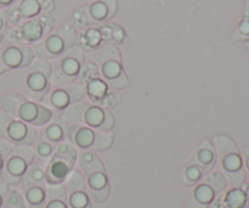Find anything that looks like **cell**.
I'll return each mask as SVG.
<instances>
[{
  "label": "cell",
  "mask_w": 249,
  "mask_h": 208,
  "mask_svg": "<svg viewBox=\"0 0 249 208\" xmlns=\"http://www.w3.org/2000/svg\"><path fill=\"white\" fill-rule=\"evenodd\" d=\"M61 117L70 126H87L104 132H112L114 127V117L108 110L85 101L77 102L70 106L65 110Z\"/></svg>",
  "instance_id": "cell-1"
},
{
  "label": "cell",
  "mask_w": 249,
  "mask_h": 208,
  "mask_svg": "<svg viewBox=\"0 0 249 208\" xmlns=\"http://www.w3.org/2000/svg\"><path fill=\"white\" fill-rule=\"evenodd\" d=\"M78 150L70 141H63L56 149L53 157L46 163L45 178L49 185L62 184L74 170Z\"/></svg>",
  "instance_id": "cell-2"
},
{
  "label": "cell",
  "mask_w": 249,
  "mask_h": 208,
  "mask_svg": "<svg viewBox=\"0 0 249 208\" xmlns=\"http://www.w3.org/2000/svg\"><path fill=\"white\" fill-rule=\"evenodd\" d=\"M53 68L44 58H36L29 65L24 83V96L34 102H41L51 88Z\"/></svg>",
  "instance_id": "cell-3"
},
{
  "label": "cell",
  "mask_w": 249,
  "mask_h": 208,
  "mask_svg": "<svg viewBox=\"0 0 249 208\" xmlns=\"http://www.w3.org/2000/svg\"><path fill=\"white\" fill-rule=\"evenodd\" d=\"M113 136L114 134L112 132L72 124L68 127L67 141L83 151H105L112 145Z\"/></svg>",
  "instance_id": "cell-4"
},
{
  "label": "cell",
  "mask_w": 249,
  "mask_h": 208,
  "mask_svg": "<svg viewBox=\"0 0 249 208\" xmlns=\"http://www.w3.org/2000/svg\"><path fill=\"white\" fill-rule=\"evenodd\" d=\"M77 33L70 24H62L45 39L38 40L34 44V50L40 58H55L70 50L75 43Z\"/></svg>",
  "instance_id": "cell-5"
},
{
  "label": "cell",
  "mask_w": 249,
  "mask_h": 208,
  "mask_svg": "<svg viewBox=\"0 0 249 208\" xmlns=\"http://www.w3.org/2000/svg\"><path fill=\"white\" fill-rule=\"evenodd\" d=\"M99 63L107 85L113 89H123L129 84L128 77L122 67L121 54L116 46H104L99 54Z\"/></svg>",
  "instance_id": "cell-6"
},
{
  "label": "cell",
  "mask_w": 249,
  "mask_h": 208,
  "mask_svg": "<svg viewBox=\"0 0 249 208\" xmlns=\"http://www.w3.org/2000/svg\"><path fill=\"white\" fill-rule=\"evenodd\" d=\"M38 132L24 122L15 118L5 111H0V136L15 146L33 145Z\"/></svg>",
  "instance_id": "cell-7"
},
{
  "label": "cell",
  "mask_w": 249,
  "mask_h": 208,
  "mask_svg": "<svg viewBox=\"0 0 249 208\" xmlns=\"http://www.w3.org/2000/svg\"><path fill=\"white\" fill-rule=\"evenodd\" d=\"M36 152L29 145L15 146L1 170L2 180L6 184H17L21 182L29 166L34 162Z\"/></svg>",
  "instance_id": "cell-8"
},
{
  "label": "cell",
  "mask_w": 249,
  "mask_h": 208,
  "mask_svg": "<svg viewBox=\"0 0 249 208\" xmlns=\"http://www.w3.org/2000/svg\"><path fill=\"white\" fill-rule=\"evenodd\" d=\"M85 95L87 92L84 85L74 82L61 87H53V90H49L41 102L53 112L65 111L72 105L83 101Z\"/></svg>",
  "instance_id": "cell-9"
},
{
  "label": "cell",
  "mask_w": 249,
  "mask_h": 208,
  "mask_svg": "<svg viewBox=\"0 0 249 208\" xmlns=\"http://www.w3.org/2000/svg\"><path fill=\"white\" fill-rule=\"evenodd\" d=\"M84 62V55L79 49H71L63 54L60 62L55 66L51 76L53 87L74 83L82 71V65Z\"/></svg>",
  "instance_id": "cell-10"
},
{
  "label": "cell",
  "mask_w": 249,
  "mask_h": 208,
  "mask_svg": "<svg viewBox=\"0 0 249 208\" xmlns=\"http://www.w3.org/2000/svg\"><path fill=\"white\" fill-rule=\"evenodd\" d=\"M216 152L221 161L226 177L233 173L245 170L242 167V158H241L238 149L236 144L226 135H218L214 138Z\"/></svg>",
  "instance_id": "cell-11"
},
{
  "label": "cell",
  "mask_w": 249,
  "mask_h": 208,
  "mask_svg": "<svg viewBox=\"0 0 249 208\" xmlns=\"http://www.w3.org/2000/svg\"><path fill=\"white\" fill-rule=\"evenodd\" d=\"M15 118H18L19 121L36 128L46 126L53 118V112L43 104L40 105L26 97L17 109Z\"/></svg>",
  "instance_id": "cell-12"
},
{
  "label": "cell",
  "mask_w": 249,
  "mask_h": 208,
  "mask_svg": "<svg viewBox=\"0 0 249 208\" xmlns=\"http://www.w3.org/2000/svg\"><path fill=\"white\" fill-rule=\"evenodd\" d=\"M67 190L68 207L70 208H91L90 197L88 194L87 182L80 170H73L65 185Z\"/></svg>",
  "instance_id": "cell-13"
},
{
  "label": "cell",
  "mask_w": 249,
  "mask_h": 208,
  "mask_svg": "<svg viewBox=\"0 0 249 208\" xmlns=\"http://www.w3.org/2000/svg\"><path fill=\"white\" fill-rule=\"evenodd\" d=\"M87 189L89 197L96 204H102L108 199L109 184L106 172H94L87 175Z\"/></svg>",
  "instance_id": "cell-14"
},
{
  "label": "cell",
  "mask_w": 249,
  "mask_h": 208,
  "mask_svg": "<svg viewBox=\"0 0 249 208\" xmlns=\"http://www.w3.org/2000/svg\"><path fill=\"white\" fill-rule=\"evenodd\" d=\"M70 124L63 121L62 117H53L41 132L44 133L45 138L53 145L58 146L61 143L67 140V133Z\"/></svg>",
  "instance_id": "cell-15"
},
{
  "label": "cell",
  "mask_w": 249,
  "mask_h": 208,
  "mask_svg": "<svg viewBox=\"0 0 249 208\" xmlns=\"http://www.w3.org/2000/svg\"><path fill=\"white\" fill-rule=\"evenodd\" d=\"M191 161L201 168L204 174L211 172L216 162L215 150L212 146V144L208 140H204Z\"/></svg>",
  "instance_id": "cell-16"
},
{
  "label": "cell",
  "mask_w": 249,
  "mask_h": 208,
  "mask_svg": "<svg viewBox=\"0 0 249 208\" xmlns=\"http://www.w3.org/2000/svg\"><path fill=\"white\" fill-rule=\"evenodd\" d=\"M46 165L41 161L33 162L22 178V189L32 185H46Z\"/></svg>",
  "instance_id": "cell-17"
},
{
  "label": "cell",
  "mask_w": 249,
  "mask_h": 208,
  "mask_svg": "<svg viewBox=\"0 0 249 208\" xmlns=\"http://www.w3.org/2000/svg\"><path fill=\"white\" fill-rule=\"evenodd\" d=\"M45 208H70L65 185H49L46 190Z\"/></svg>",
  "instance_id": "cell-18"
},
{
  "label": "cell",
  "mask_w": 249,
  "mask_h": 208,
  "mask_svg": "<svg viewBox=\"0 0 249 208\" xmlns=\"http://www.w3.org/2000/svg\"><path fill=\"white\" fill-rule=\"evenodd\" d=\"M23 194L28 208H45L46 204V185H32L23 188Z\"/></svg>",
  "instance_id": "cell-19"
},
{
  "label": "cell",
  "mask_w": 249,
  "mask_h": 208,
  "mask_svg": "<svg viewBox=\"0 0 249 208\" xmlns=\"http://www.w3.org/2000/svg\"><path fill=\"white\" fill-rule=\"evenodd\" d=\"M78 157H79L80 168H82L85 177L94 172H106L102 161L100 160L99 156L95 152H92V151H82V152L78 155Z\"/></svg>",
  "instance_id": "cell-20"
},
{
  "label": "cell",
  "mask_w": 249,
  "mask_h": 208,
  "mask_svg": "<svg viewBox=\"0 0 249 208\" xmlns=\"http://www.w3.org/2000/svg\"><path fill=\"white\" fill-rule=\"evenodd\" d=\"M117 10L116 0H102L90 6V16L95 21H106L113 17Z\"/></svg>",
  "instance_id": "cell-21"
},
{
  "label": "cell",
  "mask_w": 249,
  "mask_h": 208,
  "mask_svg": "<svg viewBox=\"0 0 249 208\" xmlns=\"http://www.w3.org/2000/svg\"><path fill=\"white\" fill-rule=\"evenodd\" d=\"M34 143H36V148H33L34 152H36V156L39 158V161H41L44 163L49 162V160L55 153L57 146L53 145L51 141H49L41 131L38 133Z\"/></svg>",
  "instance_id": "cell-22"
},
{
  "label": "cell",
  "mask_w": 249,
  "mask_h": 208,
  "mask_svg": "<svg viewBox=\"0 0 249 208\" xmlns=\"http://www.w3.org/2000/svg\"><path fill=\"white\" fill-rule=\"evenodd\" d=\"M215 195L216 194L213 190V188H212L207 182H203L199 185H197L194 194H192V196L190 197L189 201L194 202V204L196 205H199L201 207L207 208L208 207V205L213 201Z\"/></svg>",
  "instance_id": "cell-23"
},
{
  "label": "cell",
  "mask_w": 249,
  "mask_h": 208,
  "mask_svg": "<svg viewBox=\"0 0 249 208\" xmlns=\"http://www.w3.org/2000/svg\"><path fill=\"white\" fill-rule=\"evenodd\" d=\"M2 60L6 67L9 68H22L24 67L23 62V45L9 46L2 49Z\"/></svg>",
  "instance_id": "cell-24"
},
{
  "label": "cell",
  "mask_w": 249,
  "mask_h": 208,
  "mask_svg": "<svg viewBox=\"0 0 249 208\" xmlns=\"http://www.w3.org/2000/svg\"><path fill=\"white\" fill-rule=\"evenodd\" d=\"M43 33V27H41L39 19H32L26 22L21 28V34L26 40L34 41L38 40Z\"/></svg>",
  "instance_id": "cell-25"
},
{
  "label": "cell",
  "mask_w": 249,
  "mask_h": 208,
  "mask_svg": "<svg viewBox=\"0 0 249 208\" xmlns=\"http://www.w3.org/2000/svg\"><path fill=\"white\" fill-rule=\"evenodd\" d=\"M24 99H26V96H23L21 94H17V93H7V94L4 95L1 101L4 111L15 117L17 109H18L19 105H21V102Z\"/></svg>",
  "instance_id": "cell-26"
},
{
  "label": "cell",
  "mask_w": 249,
  "mask_h": 208,
  "mask_svg": "<svg viewBox=\"0 0 249 208\" xmlns=\"http://www.w3.org/2000/svg\"><path fill=\"white\" fill-rule=\"evenodd\" d=\"M107 90V84L105 83V80L100 79V78H94L92 80H90L89 84H88L87 92L88 96L91 100H96V101H100V100L104 97V95L106 94Z\"/></svg>",
  "instance_id": "cell-27"
},
{
  "label": "cell",
  "mask_w": 249,
  "mask_h": 208,
  "mask_svg": "<svg viewBox=\"0 0 249 208\" xmlns=\"http://www.w3.org/2000/svg\"><path fill=\"white\" fill-rule=\"evenodd\" d=\"M17 10H18L21 19H24V17H33L39 12L40 5H39L38 0H22L19 2Z\"/></svg>",
  "instance_id": "cell-28"
},
{
  "label": "cell",
  "mask_w": 249,
  "mask_h": 208,
  "mask_svg": "<svg viewBox=\"0 0 249 208\" xmlns=\"http://www.w3.org/2000/svg\"><path fill=\"white\" fill-rule=\"evenodd\" d=\"M203 175L204 173L202 172L201 168H199L196 163L192 162V161H190V163L186 166V168L184 170V173H182V177L189 182L187 185L197 183L201 178H203Z\"/></svg>",
  "instance_id": "cell-29"
},
{
  "label": "cell",
  "mask_w": 249,
  "mask_h": 208,
  "mask_svg": "<svg viewBox=\"0 0 249 208\" xmlns=\"http://www.w3.org/2000/svg\"><path fill=\"white\" fill-rule=\"evenodd\" d=\"M204 182H207L212 188H213V190L215 191L216 195L223 192L224 190L226 189V187H228L226 178L224 177V174H221L220 172H214L213 174L209 175Z\"/></svg>",
  "instance_id": "cell-30"
},
{
  "label": "cell",
  "mask_w": 249,
  "mask_h": 208,
  "mask_svg": "<svg viewBox=\"0 0 249 208\" xmlns=\"http://www.w3.org/2000/svg\"><path fill=\"white\" fill-rule=\"evenodd\" d=\"M2 208H27V206L22 195L16 190H12L7 195Z\"/></svg>",
  "instance_id": "cell-31"
},
{
  "label": "cell",
  "mask_w": 249,
  "mask_h": 208,
  "mask_svg": "<svg viewBox=\"0 0 249 208\" xmlns=\"http://www.w3.org/2000/svg\"><path fill=\"white\" fill-rule=\"evenodd\" d=\"M245 194L240 190H232L226 196V202L231 208H241L245 205Z\"/></svg>",
  "instance_id": "cell-32"
},
{
  "label": "cell",
  "mask_w": 249,
  "mask_h": 208,
  "mask_svg": "<svg viewBox=\"0 0 249 208\" xmlns=\"http://www.w3.org/2000/svg\"><path fill=\"white\" fill-rule=\"evenodd\" d=\"M12 150H14V145H12V144L7 143V141L5 140H0V156H1L2 158H5V160L7 161V158H9Z\"/></svg>",
  "instance_id": "cell-33"
},
{
  "label": "cell",
  "mask_w": 249,
  "mask_h": 208,
  "mask_svg": "<svg viewBox=\"0 0 249 208\" xmlns=\"http://www.w3.org/2000/svg\"><path fill=\"white\" fill-rule=\"evenodd\" d=\"M0 195L4 199H6L7 195H9V188H7V184L2 179H0Z\"/></svg>",
  "instance_id": "cell-34"
},
{
  "label": "cell",
  "mask_w": 249,
  "mask_h": 208,
  "mask_svg": "<svg viewBox=\"0 0 249 208\" xmlns=\"http://www.w3.org/2000/svg\"><path fill=\"white\" fill-rule=\"evenodd\" d=\"M7 70H9V68L6 67V65L4 63V60H2V49H0V75L6 72Z\"/></svg>",
  "instance_id": "cell-35"
},
{
  "label": "cell",
  "mask_w": 249,
  "mask_h": 208,
  "mask_svg": "<svg viewBox=\"0 0 249 208\" xmlns=\"http://www.w3.org/2000/svg\"><path fill=\"white\" fill-rule=\"evenodd\" d=\"M14 1H16V0H0V6H2V5H9Z\"/></svg>",
  "instance_id": "cell-36"
},
{
  "label": "cell",
  "mask_w": 249,
  "mask_h": 208,
  "mask_svg": "<svg viewBox=\"0 0 249 208\" xmlns=\"http://www.w3.org/2000/svg\"><path fill=\"white\" fill-rule=\"evenodd\" d=\"M5 163H6V160H5V158H2L1 156H0V173H1L2 168H4V166H5Z\"/></svg>",
  "instance_id": "cell-37"
},
{
  "label": "cell",
  "mask_w": 249,
  "mask_h": 208,
  "mask_svg": "<svg viewBox=\"0 0 249 208\" xmlns=\"http://www.w3.org/2000/svg\"><path fill=\"white\" fill-rule=\"evenodd\" d=\"M243 156H245V157H248L249 156V146H247V148L243 150Z\"/></svg>",
  "instance_id": "cell-38"
},
{
  "label": "cell",
  "mask_w": 249,
  "mask_h": 208,
  "mask_svg": "<svg viewBox=\"0 0 249 208\" xmlns=\"http://www.w3.org/2000/svg\"><path fill=\"white\" fill-rule=\"evenodd\" d=\"M4 24H5V17L4 19H1V17H0V31H1V28L4 27Z\"/></svg>",
  "instance_id": "cell-39"
},
{
  "label": "cell",
  "mask_w": 249,
  "mask_h": 208,
  "mask_svg": "<svg viewBox=\"0 0 249 208\" xmlns=\"http://www.w3.org/2000/svg\"><path fill=\"white\" fill-rule=\"evenodd\" d=\"M5 200H6V199H4V197H2L1 195H0V207H1V206H4V202H5Z\"/></svg>",
  "instance_id": "cell-40"
},
{
  "label": "cell",
  "mask_w": 249,
  "mask_h": 208,
  "mask_svg": "<svg viewBox=\"0 0 249 208\" xmlns=\"http://www.w3.org/2000/svg\"><path fill=\"white\" fill-rule=\"evenodd\" d=\"M245 160H246V165H247V167L249 170V156H248V157H245Z\"/></svg>",
  "instance_id": "cell-41"
},
{
  "label": "cell",
  "mask_w": 249,
  "mask_h": 208,
  "mask_svg": "<svg viewBox=\"0 0 249 208\" xmlns=\"http://www.w3.org/2000/svg\"><path fill=\"white\" fill-rule=\"evenodd\" d=\"M0 38H1V32H0Z\"/></svg>",
  "instance_id": "cell-42"
},
{
  "label": "cell",
  "mask_w": 249,
  "mask_h": 208,
  "mask_svg": "<svg viewBox=\"0 0 249 208\" xmlns=\"http://www.w3.org/2000/svg\"><path fill=\"white\" fill-rule=\"evenodd\" d=\"M248 51H249V44H248Z\"/></svg>",
  "instance_id": "cell-43"
},
{
  "label": "cell",
  "mask_w": 249,
  "mask_h": 208,
  "mask_svg": "<svg viewBox=\"0 0 249 208\" xmlns=\"http://www.w3.org/2000/svg\"><path fill=\"white\" fill-rule=\"evenodd\" d=\"M248 178H249V172H248Z\"/></svg>",
  "instance_id": "cell-44"
},
{
  "label": "cell",
  "mask_w": 249,
  "mask_h": 208,
  "mask_svg": "<svg viewBox=\"0 0 249 208\" xmlns=\"http://www.w3.org/2000/svg\"><path fill=\"white\" fill-rule=\"evenodd\" d=\"M16 1H17V0H16Z\"/></svg>",
  "instance_id": "cell-45"
}]
</instances>
